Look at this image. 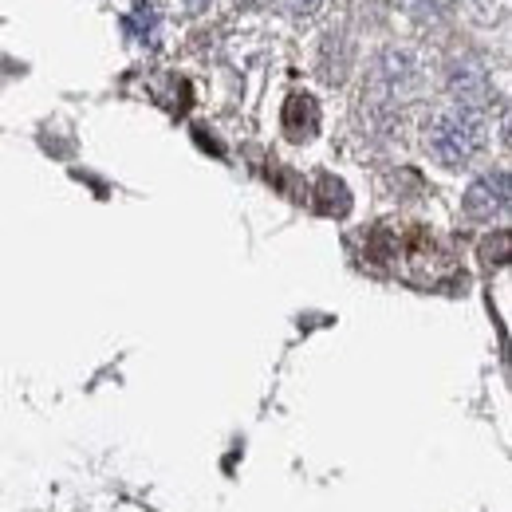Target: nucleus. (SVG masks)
I'll use <instances>...</instances> for the list:
<instances>
[{
    "mask_svg": "<svg viewBox=\"0 0 512 512\" xmlns=\"http://www.w3.org/2000/svg\"><path fill=\"white\" fill-rule=\"evenodd\" d=\"M426 142H430V150L442 166H465L485 142V123L473 107H453V111L438 115L430 123Z\"/></svg>",
    "mask_w": 512,
    "mask_h": 512,
    "instance_id": "f257e3e1",
    "label": "nucleus"
},
{
    "mask_svg": "<svg viewBox=\"0 0 512 512\" xmlns=\"http://www.w3.org/2000/svg\"><path fill=\"white\" fill-rule=\"evenodd\" d=\"M509 209V174H489L473 182L465 193V217L469 221H489Z\"/></svg>",
    "mask_w": 512,
    "mask_h": 512,
    "instance_id": "f03ea898",
    "label": "nucleus"
},
{
    "mask_svg": "<svg viewBox=\"0 0 512 512\" xmlns=\"http://www.w3.org/2000/svg\"><path fill=\"white\" fill-rule=\"evenodd\" d=\"M320 130V107L312 95H292L284 103V134L292 142H308L312 134Z\"/></svg>",
    "mask_w": 512,
    "mask_h": 512,
    "instance_id": "7ed1b4c3",
    "label": "nucleus"
},
{
    "mask_svg": "<svg viewBox=\"0 0 512 512\" xmlns=\"http://www.w3.org/2000/svg\"><path fill=\"white\" fill-rule=\"evenodd\" d=\"M316 209L327 213V217H343V213L351 209L347 186H343L339 178H320V186H316Z\"/></svg>",
    "mask_w": 512,
    "mask_h": 512,
    "instance_id": "20e7f679",
    "label": "nucleus"
},
{
    "mask_svg": "<svg viewBox=\"0 0 512 512\" xmlns=\"http://www.w3.org/2000/svg\"><path fill=\"white\" fill-rule=\"evenodd\" d=\"M127 32L134 40H142V44H154V36H158V12L150 4H134V12L127 16Z\"/></svg>",
    "mask_w": 512,
    "mask_h": 512,
    "instance_id": "39448f33",
    "label": "nucleus"
},
{
    "mask_svg": "<svg viewBox=\"0 0 512 512\" xmlns=\"http://www.w3.org/2000/svg\"><path fill=\"white\" fill-rule=\"evenodd\" d=\"M481 256H485V264H505V260H509V237H505V233L489 237L485 249H481Z\"/></svg>",
    "mask_w": 512,
    "mask_h": 512,
    "instance_id": "423d86ee",
    "label": "nucleus"
},
{
    "mask_svg": "<svg viewBox=\"0 0 512 512\" xmlns=\"http://www.w3.org/2000/svg\"><path fill=\"white\" fill-rule=\"evenodd\" d=\"M288 8H292L296 16H312V12L320 8V0H288Z\"/></svg>",
    "mask_w": 512,
    "mask_h": 512,
    "instance_id": "0eeeda50",
    "label": "nucleus"
},
{
    "mask_svg": "<svg viewBox=\"0 0 512 512\" xmlns=\"http://www.w3.org/2000/svg\"><path fill=\"white\" fill-rule=\"evenodd\" d=\"M193 8H205V4H209V0H190Z\"/></svg>",
    "mask_w": 512,
    "mask_h": 512,
    "instance_id": "6e6552de",
    "label": "nucleus"
}]
</instances>
